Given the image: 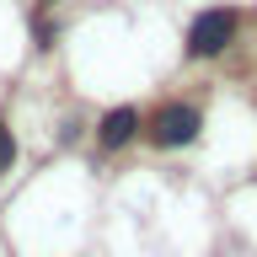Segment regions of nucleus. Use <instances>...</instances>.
<instances>
[{
	"mask_svg": "<svg viewBox=\"0 0 257 257\" xmlns=\"http://www.w3.org/2000/svg\"><path fill=\"white\" fill-rule=\"evenodd\" d=\"M236 38V11H204L198 22H193V32H188V48L198 54V59H209V54H220L225 43Z\"/></svg>",
	"mask_w": 257,
	"mask_h": 257,
	"instance_id": "obj_1",
	"label": "nucleus"
},
{
	"mask_svg": "<svg viewBox=\"0 0 257 257\" xmlns=\"http://www.w3.org/2000/svg\"><path fill=\"white\" fill-rule=\"evenodd\" d=\"M150 140L156 145H166V150H172V145H193L198 140V112L193 107H161L156 112V123H150Z\"/></svg>",
	"mask_w": 257,
	"mask_h": 257,
	"instance_id": "obj_2",
	"label": "nucleus"
},
{
	"mask_svg": "<svg viewBox=\"0 0 257 257\" xmlns=\"http://www.w3.org/2000/svg\"><path fill=\"white\" fill-rule=\"evenodd\" d=\"M134 128H140V112L134 107H112L107 118H102V128H96V140L107 145V150H118V145L134 140Z\"/></svg>",
	"mask_w": 257,
	"mask_h": 257,
	"instance_id": "obj_3",
	"label": "nucleus"
},
{
	"mask_svg": "<svg viewBox=\"0 0 257 257\" xmlns=\"http://www.w3.org/2000/svg\"><path fill=\"white\" fill-rule=\"evenodd\" d=\"M11 161H16V140H11V128L0 123V172H11Z\"/></svg>",
	"mask_w": 257,
	"mask_h": 257,
	"instance_id": "obj_4",
	"label": "nucleus"
}]
</instances>
